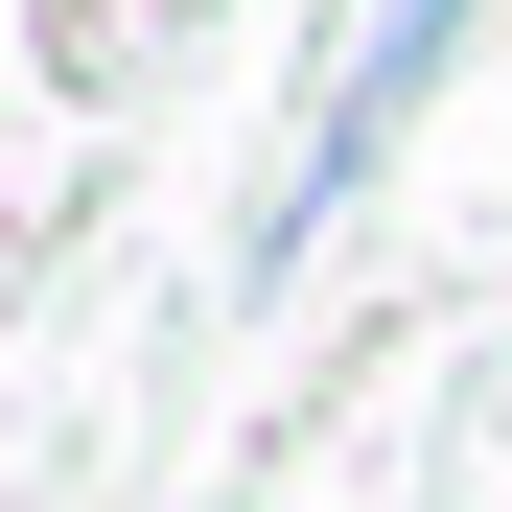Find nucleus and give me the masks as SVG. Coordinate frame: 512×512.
Instances as JSON below:
<instances>
[{
    "label": "nucleus",
    "instance_id": "f257e3e1",
    "mask_svg": "<svg viewBox=\"0 0 512 512\" xmlns=\"http://www.w3.org/2000/svg\"><path fill=\"white\" fill-rule=\"evenodd\" d=\"M466 24H489V0H350V70H326V117H303V163H280V210H256V256H303V233L396 163V117L443 94V47H466Z\"/></svg>",
    "mask_w": 512,
    "mask_h": 512
}]
</instances>
